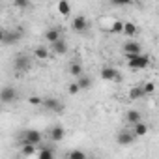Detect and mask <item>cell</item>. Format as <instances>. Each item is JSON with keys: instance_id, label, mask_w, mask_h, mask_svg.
Returning a JSON list of instances; mask_svg holds the SVG:
<instances>
[{"instance_id": "cell-17", "label": "cell", "mask_w": 159, "mask_h": 159, "mask_svg": "<svg viewBox=\"0 0 159 159\" xmlns=\"http://www.w3.org/2000/svg\"><path fill=\"white\" fill-rule=\"evenodd\" d=\"M137 32H139L137 25H133V23H125V25H124V34H125V36L133 38V36H137Z\"/></svg>"}, {"instance_id": "cell-20", "label": "cell", "mask_w": 159, "mask_h": 159, "mask_svg": "<svg viewBox=\"0 0 159 159\" xmlns=\"http://www.w3.org/2000/svg\"><path fill=\"white\" fill-rule=\"evenodd\" d=\"M77 83H79V86H81L83 90H86V88H90V86H92V79H90V77H84V75H81Z\"/></svg>"}, {"instance_id": "cell-21", "label": "cell", "mask_w": 159, "mask_h": 159, "mask_svg": "<svg viewBox=\"0 0 159 159\" xmlns=\"http://www.w3.org/2000/svg\"><path fill=\"white\" fill-rule=\"evenodd\" d=\"M34 56H36L38 60H47V58H49V51H47L45 47H38V49L34 51Z\"/></svg>"}, {"instance_id": "cell-12", "label": "cell", "mask_w": 159, "mask_h": 159, "mask_svg": "<svg viewBox=\"0 0 159 159\" xmlns=\"http://www.w3.org/2000/svg\"><path fill=\"white\" fill-rule=\"evenodd\" d=\"M64 135H66V131H64L62 125H54V127L51 129V140H54V142L64 140Z\"/></svg>"}, {"instance_id": "cell-5", "label": "cell", "mask_w": 159, "mask_h": 159, "mask_svg": "<svg viewBox=\"0 0 159 159\" xmlns=\"http://www.w3.org/2000/svg\"><path fill=\"white\" fill-rule=\"evenodd\" d=\"M71 28H73L75 32H84V30L88 28V21H86V17H84V15H77V17L71 21Z\"/></svg>"}, {"instance_id": "cell-26", "label": "cell", "mask_w": 159, "mask_h": 159, "mask_svg": "<svg viewBox=\"0 0 159 159\" xmlns=\"http://www.w3.org/2000/svg\"><path fill=\"white\" fill-rule=\"evenodd\" d=\"M83 88L81 86H79V83H73V84H69V88H67V92L71 94V96H77L79 92H81Z\"/></svg>"}, {"instance_id": "cell-15", "label": "cell", "mask_w": 159, "mask_h": 159, "mask_svg": "<svg viewBox=\"0 0 159 159\" xmlns=\"http://www.w3.org/2000/svg\"><path fill=\"white\" fill-rule=\"evenodd\" d=\"M58 11H60L64 17H67V15L71 13V6H69L67 0H58Z\"/></svg>"}, {"instance_id": "cell-10", "label": "cell", "mask_w": 159, "mask_h": 159, "mask_svg": "<svg viewBox=\"0 0 159 159\" xmlns=\"http://www.w3.org/2000/svg\"><path fill=\"white\" fill-rule=\"evenodd\" d=\"M124 52H125L127 58L133 56V54H140V45H139L137 41H127V43L124 45Z\"/></svg>"}, {"instance_id": "cell-9", "label": "cell", "mask_w": 159, "mask_h": 159, "mask_svg": "<svg viewBox=\"0 0 159 159\" xmlns=\"http://www.w3.org/2000/svg\"><path fill=\"white\" fill-rule=\"evenodd\" d=\"M135 133H131V131H122L118 137H116V140H118V144H122V146H129V144H133V140H135Z\"/></svg>"}, {"instance_id": "cell-8", "label": "cell", "mask_w": 159, "mask_h": 159, "mask_svg": "<svg viewBox=\"0 0 159 159\" xmlns=\"http://www.w3.org/2000/svg\"><path fill=\"white\" fill-rule=\"evenodd\" d=\"M0 99H2V103H11V101H15L17 99V90L15 88H11V86H6V88H2V96H0Z\"/></svg>"}, {"instance_id": "cell-22", "label": "cell", "mask_w": 159, "mask_h": 159, "mask_svg": "<svg viewBox=\"0 0 159 159\" xmlns=\"http://www.w3.org/2000/svg\"><path fill=\"white\" fill-rule=\"evenodd\" d=\"M124 25L125 23H122V21H114L111 25V32L112 34H124Z\"/></svg>"}, {"instance_id": "cell-1", "label": "cell", "mask_w": 159, "mask_h": 159, "mask_svg": "<svg viewBox=\"0 0 159 159\" xmlns=\"http://www.w3.org/2000/svg\"><path fill=\"white\" fill-rule=\"evenodd\" d=\"M127 60H129V62H127L129 69H135V71L146 69V67L150 66V58H148L146 54H133V56H129Z\"/></svg>"}, {"instance_id": "cell-6", "label": "cell", "mask_w": 159, "mask_h": 159, "mask_svg": "<svg viewBox=\"0 0 159 159\" xmlns=\"http://www.w3.org/2000/svg\"><path fill=\"white\" fill-rule=\"evenodd\" d=\"M41 105H43L45 109H49V111H54V112H62V111H64V105H62L58 99H54V98H45Z\"/></svg>"}, {"instance_id": "cell-23", "label": "cell", "mask_w": 159, "mask_h": 159, "mask_svg": "<svg viewBox=\"0 0 159 159\" xmlns=\"http://www.w3.org/2000/svg\"><path fill=\"white\" fill-rule=\"evenodd\" d=\"M69 73H71L73 77H81V75H83V66H81V64H71V66H69Z\"/></svg>"}, {"instance_id": "cell-28", "label": "cell", "mask_w": 159, "mask_h": 159, "mask_svg": "<svg viewBox=\"0 0 159 159\" xmlns=\"http://www.w3.org/2000/svg\"><path fill=\"white\" fill-rule=\"evenodd\" d=\"M142 88H144V94H152V92L155 90V84H153V83H144Z\"/></svg>"}, {"instance_id": "cell-18", "label": "cell", "mask_w": 159, "mask_h": 159, "mask_svg": "<svg viewBox=\"0 0 159 159\" xmlns=\"http://www.w3.org/2000/svg\"><path fill=\"white\" fill-rule=\"evenodd\" d=\"M125 118H127V122H129L131 125H135L137 122H140V112H139V111H127Z\"/></svg>"}, {"instance_id": "cell-4", "label": "cell", "mask_w": 159, "mask_h": 159, "mask_svg": "<svg viewBox=\"0 0 159 159\" xmlns=\"http://www.w3.org/2000/svg\"><path fill=\"white\" fill-rule=\"evenodd\" d=\"M101 79H103V81H122V75L114 67L107 66V67L101 69Z\"/></svg>"}, {"instance_id": "cell-2", "label": "cell", "mask_w": 159, "mask_h": 159, "mask_svg": "<svg viewBox=\"0 0 159 159\" xmlns=\"http://www.w3.org/2000/svg\"><path fill=\"white\" fill-rule=\"evenodd\" d=\"M13 67H15V71L25 73V71H28V69L32 67V62H30V58H28L26 54H19V56L13 60Z\"/></svg>"}, {"instance_id": "cell-19", "label": "cell", "mask_w": 159, "mask_h": 159, "mask_svg": "<svg viewBox=\"0 0 159 159\" xmlns=\"http://www.w3.org/2000/svg\"><path fill=\"white\" fill-rule=\"evenodd\" d=\"M21 146H23V155H25V157L34 155V152H36V150H34V146H36V144H32V142H23Z\"/></svg>"}, {"instance_id": "cell-13", "label": "cell", "mask_w": 159, "mask_h": 159, "mask_svg": "<svg viewBox=\"0 0 159 159\" xmlns=\"http://www.w3.org/2000/svg\"><path fill=\"white\" fill-rule=\"evenodd\" d=\"M52 51H54L56 54H66V52H67V45H66V41H64L62 38H60L58 41H54V43H52Z\"/></svg>"}, {"instance_id": "cell-30", "label": "cell", "mask_w": 159, "mask_h": 159, "mask_svg": "<svg viewBox=\"0 0 159 159\" xmlns=\"http://www.w3.org/2000/svg\"><path fill=\"white\" fill-rule=\"evenodd\" d=\"M111 4H114V6H127V4H131V0H111Z\"/></svg>"}, {"instance_id": "cell-25", "label": "cell", "mask_w": 159, "mask_h": 159, "mask_svg": "<svg viewBox=\"0 0 159 159\" xmlns=\"http://www.w3.org/2000/svg\"><path fill=\"white\" fill-rule=\"evenodd\" d=\"M13 4L19 10H26V8H30V0H13Z\"/></svg>"}, {"instance_id": "cell-27", "label": "cell", "mask_w": 159, "mask_h": 159, "mask_svg": "<svg viewBox=\"0 0 159 159\" xmlns=\"http://www.w3.org/2000/svg\"><path fill=\"white\" fill-rule=\"evenodd\" d=\"M52 157H54V153L51 150H41L39 152V159H52Z\"/></svg>"}, {"instance_id": "cell-7", "label": "cell", "mask_w": 159, "mask_h": 159, "mask_svg": "<svg viewBox=\"0 0 159 159\" xmlns=\"http://www.w3.org/2000/svg\"><path fill=\"white\" fill-rule=\"evenodd\" d=\"M23 142L39 144V142H41V133H39V131H36V129H28V131L23 135V140H21V144H23Z\"/></svg>"}, {"instance_id": "cell-24", "label": "cell", "mask_w": 159, "mask_h": 159, "mask_svg": "<svg viewBox=\"0 0 159 159\" xmlns=\"http://www.w3.org/2000/svg\"><path fill=\"white\" fill-rule=\"evenodd\" d=\"M67 157L69 159H86V153L84 152H79V150H73V152L67 153Z\"/></svg>"}, {"instance_id": "cell-16", "label": "cell", "mask_w": 159, "mask_h": 159, "mask_svg": "<svg viewBox=\"0 0 159 159\" xmlns=\"http://www.w3.org/2000/svg\"><path fill=\"white\" fill-rule=\"evenodd\" d=\"M146 94H144V88L142 86H135V88H131L129 90V99H140V98H144Z\"/></svg>"}, {"instance_id": "cell-11", "label": "cell", "mask_w": 159, "mask_h": 159, "mask_svg": "<svg viewBox=\"0 0 159 159\" xmlns=\"http://www.w3.org/2000/svg\"><path fill=\"white\" fill-rule=\"evenodd\" d=\"M60 38H62V30H60V28H51V30H47V32H45V39H47L49 43L58 41Z\"/></svg>"}, {"instance_id": "cell-14", "label": "cell", "mask_w": 159, "mask_h": 159, "mask_svg": "<svg viewBox=\"0 0 159 159\" xmlns=\"http://www.w3.org/2000/svg\"><path fill=\"white\" fill-rule=\"evenodd\" d=\"M133 133H135L137 137H144V135H148V125L142 124V122H137V124L133 125Z\"/></svg>"}, {"instance_id": "cell-3", "label": "cell", "mask_w": 159, "mask_h": 159, "mask_svg": "<svg viewBox=\"0 0 159 159\" xmlns=\"http://www.w3.org/2000/svg\"><path fill=\"white\" fill-rule=\"evenodd\" d=\"M21 38H23V30H13V32H4L2 34L4 45H13V43L21 41Z\"/></svg>"}, {"instance_id": "cell-29", "label": "cell", "mask_w": 159, "mask_h": 159, "mask_svg": "<svg viewBox=\"0 0 159 159\" xmlns=\"http://www.w3.org/2000/svg\"><path fill=\"white\" fill-rule=\"evenodd\" d=\"M28 103H30V105H34V107H38V105H41V103H43V99H41V98H38V96H32V98H28Z\"/></svg>"}]
</instances>
